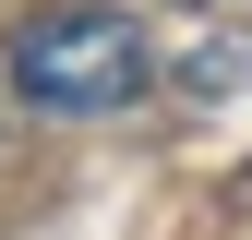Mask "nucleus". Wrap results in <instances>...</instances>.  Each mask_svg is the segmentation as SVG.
Here are the masks:
<instances>
[{
    "mask_svg": "<svg viewBox=\"0 0 252 240\" xmlns=\"http://www.w3.org/2000/svg\"><path fill=\"white\" fill-rule=\"evenodd\" d=\"M0 60H12V96L36 120H108L156 84V48L120 0H36Z\"/></svg>",
    "mask_w": 252,
    "mask_h": 240,
    "instance_id": "f257e3e1",
    "label": "nucleus"
}]
</instances>
